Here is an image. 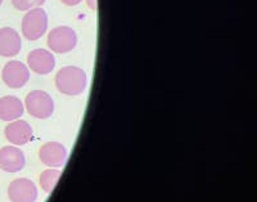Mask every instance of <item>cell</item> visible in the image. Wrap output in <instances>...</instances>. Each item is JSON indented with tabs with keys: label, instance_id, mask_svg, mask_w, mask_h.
<instances>
[{
	"label": "cell",
	"instance_id": "1",
	"mask_svg": "<svg viewBox=\"0 0 257 202\" xmlns=\"http://www.w3.org/2000/svg\"><path fill=\"white\" fill-rule=\"evenodd\" d=\"M56 86L64 95H80L88 86L86 72L76 66H66L57 72Z\"/></svg>",
	"mask_w": 257,
	"mask_h": 202
},
{
	"label": "cell",
	"instance_id": "2",
	"mask_svg": "<svg viewBox=\"0 0 257 202\" xmlns=\"http://www.w3.org/2000/svg\"><path fill=\"white\" fill-rule=\"evenodd\" d=\"M48 15L41 7L30 9L22 20V34L27 40H39L47 33Z\"/></svg>",
	"mask_w": 257,
	"mask_h": 202
},
{
	"label": "cell",
	"instance_id": "3",
	"mask_svg": "<svg viewBox=\"0 0 257 202\" xmlns=\"http://www.w3.org/2000/svg\"><path fill=\"white\" fill-rule=\"evenodd\" d=\"M25 105H26L27 112L40 120L49 119L54 112V100L44 90L30 91L27 94Z\"/></svg>",
	"mask_w": 257,
	"mask_h": 202
},
{
	"label": "cell",
	"instance_id": "4",
	"mask_svg": "<svg viewBox=\"0 0 257 202\" xmlns=\"http://www.w3.org/2000/svg\"><path fill=\"white\" fill-rule=\"evenodd\" d=\"M77 44V35L75 30L68 26H59L53 29L48 35V47L52 52L64 54L75 49Z\"/></svg>",
	"mask_w": 257,
	"mask_h": 202
},
{
	"label": "cell",
	"instance_id": "5",
	"mask_svg": "<svg viewBox=\"0 0 257 202\" xmlns=\"http://www.w3.org/2000/svg\"><path fill=\"white\" fill-rule=\"evenodd\" d=\"M2 77L8 88L21 89L29 82L30 68L21 61H11L4 66Z\"/></svg>",
	"mask_w": 257,
	"mask_h": 202
},
{
	"label": "cell",
	"instance_id": "6",
	"mask_svg": "<svg viewBox=\"0 0 257 202\" xmlns=\"http://www.w3.org/2000/svg\"><path fill=\"white\" fill-rule=\"evenodd\" d=\"M8 197L12 202H36L38 188H36L35 183L30 179H15L9 184Z\"/></svg>",
	"mask_w": 257,
	"mask_h": 202
},
{
	"label": "cell",
	"instance_id": "7",
	"mask_svg": "<svg viewBox=\"0 0 257 202\" xmlns=\"http://www.w3.org/2000/svg\"><path fill=\"white\" fill-rule=\"evenodd\" d=\"M67 150L58 142H48L39 150L40 161L49 167H62L67 161Z\"/></svg>",
	"mask_w": 257,
	"mask_h": 202
},
{
	"label": "cell",
	"instance_id": "8",
	"mask_svg": "<svg viewBox=\"0 0 257 202\" xmlns=\"http://www.w3.org/2000/svg\"><path fill=\"white\" fill-rule=\"evenodd\" d=\"M27 65L31 71L39 75H48L56 67V58L47 49H34L27 56Z\"/></svg>",
	"mask_w": 257,
	"mask_h": 202
},
{
	"label": "cell",
	"instance_id": "9",
	"mask_svg": "<svg viewBox=\"0 0 257 202\" xmlns=\"http://www.w3.org/2000/svg\"><path fill=\"white\" fill-rule=\"evenodd\" d=\"M25 153L15 146H6L0 150V169L7 173H18L25 167Z\"/></svg>",
	"mask_w": 257,
	"mask_h": 202
},
{
	"label": "cell",
	"instance_id": "10",
	"mask_svg": "<svg viewBox=\"0 0 257 202\" xmlns=\"http://www.w3.org/2000/svg\"><path fill=\"white\" fill-rule=\"evenodd\" d=\"M6 138L15 146H25L32 141V128L27 121L15 120L6 126Z\"/></svg>",
	"mask_w": 257,
	"mask_h": 202
},
{
	"label": "cell",
	"instance_id": "11",
	"mask_svg": "<svg viewBox=\"0 0 257 202\" xmlns=\"http://www.w3.org/2000/svg\"><path fill=\"white\" fill-rule=\"evenodd\" d=\"M22 40L20 34L12 27L0 29V56L15 57L21 52Z\"/></svg>",
	"mask_w": 257,
	"mask_h": 202
},
{
	"label": "cell",
	"instance_id": "12",
	"mask_svg": "<svg viewBox=\"0 0 257 202\" xmlns=\"http://www.w3.org/2000/svg\"><path fill=\"white\" fill-rule=\"evenodd\" d=\"M25 106L22 100L13 95L0 98V120L15 121L24 115Z\"/></svg>",
	"mask_w": 257,
	"mask_h": 202
},
{
	"label": "cell",
	"instance_id": "13",
	"mask_svg": "<svg viewBox=\"0 0 257 202\" xmlns=\"http://www.w3.org/2000/svg\"><path fill=\"white\" fill-rule=\"evenodd\" d=\"M61 175V170L57 169H48L45 171H43L40 175V185L43 188V190L47 192V193H50L56 188Z\"/></svg>",
	"mask_w": 257,
	"mask_h": 202
},
{
	"label": "cell",
	"instance_id": "14",
	"mask_svg": "<svg viewBox=\"0 0 257 202\" xmlns=\"http://www.w3.org/2000/svg\"><path fill=\"white\" fill-rule=\"evenodd\" d=\"M45 3V0H12V4L18 11H30L32 8H38Z\"/></svg>",
	"mask_w": 257,
	"mask_h": 202
},
{
	"label": "cell",
	"instance_id": "15",
	"mask_svg": "<svg viewBox=\"0 0 257 202\" xmlns=\"http://www.w3.org/2000/svg\"><path fill=\"white\" fill-rule=\"evenodd\" d=\"M61 2L64 4V6L75 7V6H77V4L81 3L82 0H61Z\"/></svg>",
	"mask_w": 257,
	"mask_h": 202
},
{
	"label": "cell",
	"instance_id": "16",
	"mask_svg": "<svg viewBox=\"0 0 257 202\" xmlns=\"http://www.w3.org/2000/svg\"><path fill=\"white\" fill-rule=\"evenodd\" d=\"M86 4H88V7L91 11H96L98 9V0H86Z\"/></svg>",
	"mask_w": 257,
	"mask_h": 202
},
{
	"label": "cell",
	"instance_id": "17",
	"mask_svg": "<svg viewBox=\"0 0 257 202\" xmlns=\"http://www.w3.org/2000/svg\"><path fill=\"white\" fill-rule=\"evenodd\" d=\"M2 3H3V0H0V6H2Z\"/></svg>",
	"mask_w": 257,
	"mask_h": 202
}]
</instances>
